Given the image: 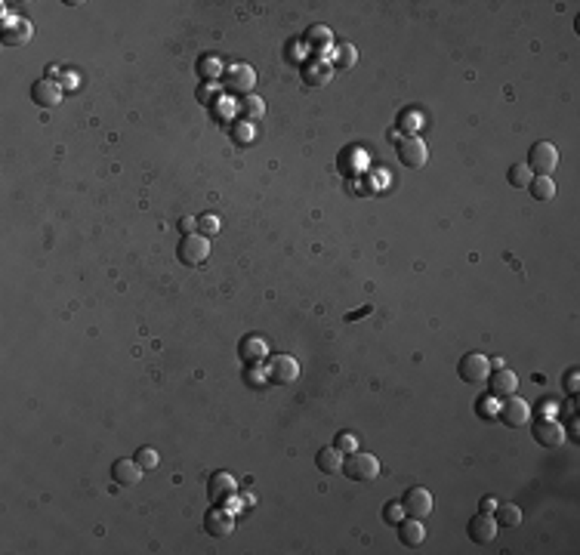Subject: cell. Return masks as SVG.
I'll return each mask as SVG.
<instances>
[{
    "label": "cell",
    "instance_id": "2",
    "mask_svg": "<svg viewBox=\"0 0 580 555\" xmlns=\"http://www.w3.org/2000/svg\"><path fill=\"white\" fill-rule=\"evenodd\" d=\"M528 167L531 173L537 176H550L555 167H559V152H555L553 142H534L531 145V154H528Z\"/></svg>",
    "mask_w": 580,
    "mask_h": 555
},
{
    "label": "cell",
    "instance_id": "24",
    "mask_svg": "<svg viewBox=\"0 0 580 555\" xmlns=\"http://www.w3.org/2000/svg\"><path fill=\"white\" fill-rule=\"evenodd\" d=\"M534 179L528 163H513L509 167V185H515V189H528V182Z\"/></svg>",
    "mask_w": 580,
    "mask_h": 555
},
{
    "label": "cell",
    "instance_id": "32",
    "mask_svg": "<svg viewBox=\"0 0 580 555\" xmlns=\"http://www.w3.org/2000/svg\"><path fill=\"white\" fill-rule=\"evenodd\" d=\"M500 408L494 404V398H478V417H494Z\"/></svg>",
    "mask_w": 580,
    "mask_h": 555
},
{
    "label": "cell",
    "instance_id": "35",
    "mask_svg": "<svg viewBox=\"0 0 580 555\" xmlns=\"http://www.w3.org/2000/svg\"><path fill=\"white\" fill-rule=\"evenodd\" d=\"M180 229H182V234H198V220L185 216V220H180Z\"/></svg>",
    "mask_w": 580,
    "mask_h": 555
},
{
    "label": "cell",
    "instance_id": "7",
    "mask_svg": "<svg viewBox=\"0 0 580 555\" xmlns=\"http://www.w3.org/2000/svg\"><path fill=\"white\" fill-rule=\"evenodd\" d=\"M500 420H504V426H525L531 420V408H528V401L519 395H506V401L500 404Z\"/></svg>",
    "mask_w": 580,
    "mask_h": 555
},
{
    "label": "cell",
    "instance_id": "26",
    "mask_svg": "<svg viewBox=\"0 0 580 555\" xmlns=\"http://www.w3.org/2000/svg\"><path fill=\"white\" fill-rule=\"evenodd\" d=\"M220 229H222V222H220V216H216V213L198 216V234H204V238H216Z\"/></svg>",
    "mask_w": 580,
    "mask_h": 555
},
{
    "label": "cell",
    "instance_id": "28",
    "mask_svg": "<svg viewBox=\"0 0 580 555\" xmlns=\"http://www.w3.org/2000/svg\"><path fill=\"white\" fill-rule=\"evenodd\" d=\"M241 114L247 117V121H257V117L266 114V105H262V99H257V96H244Z\"/></svg>",
    "mask_w": 580,
    "mask_h": 555
},
{
    "label": "cell",
    "instance_id": "20",
    "mask_svg": "<svg viewBox=\"0 0 580 555\" xmlns=\"http://www.w3.org/2000/svg\"><path fill=\"white\" fill-rule=\"evenodd\" d=\"M497 515V525L500 528H515V525H522V509L515 503H497V509H494Z\"/></svg>",
    "mask_w": 580,
    "mask_h": 555
},
{
    "label": "cell",
    "instance_id": "17",
    "mask_svg": "<svg viewBox=\"0 0 580 555\" xmlns=\"http://www.w3.org/2000/svg\"><path fill=\"white\" fill-rule=\"evenodd\" d=\"M315 463H318V469L324 475H339V472H343V450H339V448H324V450H318Z\"/></svg>",
    "mask_w": 580,
    "mask_h": 555
},
{
    "label": "cell",
    "instance_id": "1",
    "mask_svg": "<svg viewBox=\"0 0 580 555\" xmlns=\"http://www.w3.org/2000/svg\"><path fill=\"white\" fill-rule=\"evenodd\" d=\"M343 475L352 481H374V479H380V460H377L374 453L352 450L349 457L343 460Z\"/></svg>",
    "mask_w": 580,
    "mask_h": 555
},
{
    "label": "cell",
    "instance_id": "4",
    "mask_svg": "<svg viewBox=\"0 0 580 555\" xmlns=\"http://www.w3.org/2000/svg\"><path fill=\"white\" fill-rule=\"evenodd\" d=\"M497 519H494L491 512H478V515H473L469 519V525H466V530H469V540L473 543H478V546H488V543H494V537H497Z\"/></svg>",
    "mask_w": 580,
    "mask_h": 555
},
{
    "label": "cell",
    "instance_id": "34",
    "mask_svg": "<svg viewBox=\"0 0 580 555\" xmlns=\"http://www.w3.org/2000/svg\"><path fill=\"white\" fill-rule=\"evenodd\" d=\"M250 130H253L250 123H238V130H235V139H238V142H250V139H253V133H250Z\"/></svg>",
    "mask_w": 580,
    "mask_h": 555
},
{
    "label": "cell",
    "instance_id": "31",
    "mask_svg": "<svg viewBox=\"0 0 580 555\" xmlns=\"http://www.w3.org/2000/svg\"><path fill=\"white\" fill-rule=\"evenodd\" d=\"M337 62H339V68H352V65H355V46H352V44L339 46V59H337Z\"/></svg>",
    "mask_w": 580,
    "mask_h": 555
},
{
    "label": "cell",
    "instance_id": "6",
    "mask_svg": "<svg viewBox=\"0 0 580 555\" xmlns=\"http://www.w3.org/2000/svg\"><path fill=\"white\" fill-rule=\"evenodd\" d=\"M460 377L466 382H488V377H491L488 355H482V352H469V355L460 361Z\"/></svg>",
    "mask_w": 580,
    "mask_h": 555
},
{
    "label": "cell",
    "instance_id": "30",
    "mask_svg": "<svg viewBox=\"0 0 580 555\" xmlns=\"http://www.w3.org/2000/svg\"><path fill=\"white\" fill-rule=\"evenodd\" d=\"M383 519L389 521V525H398V521L405 519V506H401V503H389V506L383 509Z\"/></svg>",
    "mask_w": 580,
    "mask_h": 555
},
{
    "label": "cell",
    "instance_id": "21",
    "mask_svg": "<svg viewBox=\"0 0 580 555\" xmlns=\"http://www.w3.org/2000/svg\"><path fill=\"white\" fill-rule=\"evenodd\" d=\"M528 192L534 194L537 201H553V198H555V182H553L550 176H534V179L528 182Z\"/></svg>",
    "mask_w": 580,
    "mask_h": 555
},
{
    "label": "cell",
    "instance_id": "29",
    "mask_svg": "<svg viewBox=\"0 0 580 555\" xmlns=\"http://www.w3.org/2000/svg\"><path fill=\"white\" fill-rule=\"evenodd\" d=\"M136 463L142 466L145 472H149V469H154V466H158V450H154V448H142V450L136 453Z\"/></svg>",
    "mask_w": 580,
    "mask_h": 555
},
{
    "label": "cell",
    "instance_id": "19",
    "mask_svg": "<svg viewBox=\"0 0 580 555\" xmlns=\"http://www.w3.org/2000/svg\"><path fill=\"white\" fill-rule=\"evenodd\" d=\"M231 528H235V525H231V512H226V509H210V512H207V534L226 537Z\"/></svg>",
    "mask_w": 580,
    "mask_h": 555
},
{
    "label": "cell",
    "instance_id": "13",
    "mask_svg": "<svg viewBox=\"0 0 580 555\" xmlns=\"http://www.w3.org/2000/svg\"><path fill=\"white\" fill-rule=\"evenodd\" d=\"M142 472L145 469L136 463V460H127V457H121V460H114V466H112V479L123 484V488H133V484L142 481Z\"/></svg>",
    "mask_w": 580,
    "mask_h": 555
},
{
    "label": "cell",
    "instance_id": "22",
    "mask_svg": "<svg viewBox=\"0 0 580 555\" xmlns=\"http://www.w3.org/2000/svg\"><path fill=\"white\" fill-rule=\"evenodd\" d=\"M28 37H31V25H28L25 19H19V22H15V25L4 34V44H6V46H22V44H28Z\"/></svg>",
    "mask_w": 580,
    "mask_h": 555
},
{
    "label": "cell",
    "instance_id": "18",
    "mask_svg": "<svg viewBox=\"0 0 580 555\" xmlns=\"http://www.w3.org/2000/svg\"><path fill=\"white\" fill-rule=\"evenodd\" d=\"M241 358L244 361H262V358H269V342L262 340V336H244L241 340Z\"/></svg>",
    "mask_w": 580,
    "mask_h": 555
},
{
    "label": "cell",
    "instance_id": "11",
    "mask_svg": "<svg viewBox=\"0 0 580 555\" xmlns=\"http://www.w3.org/2000/svg\"><path fill=\"white\" fill-rule=\"evenodd\" d=\"M226 83H229V90L231 93H250L253 90V83H257V72H253L250 65H229V72H226Z\"/></svg>",
    "mask_w": 580,
    "mask_h": 555
},
{
    "label": "cell",
    "instance_id": "33",
    "mask_svg": "<svg viewBox=\"0 0 580 555\" xmlns=\"http://www.w3.org/2000/svg\"><path fill=\"white\" fill-rule=\"evenodd\" d=\"M334 448H339L343 453L358 450V448H355V439H352V435H337V444H334Z\"/></svg>",
    "mask_w": 580,
    "mask_h": 555
},
{
    "label": "cell",
    "instance_id": "37",
    "mask_svg": "<svg viewBox=\"0 0 580 555\" xmlns=\"http://www.w3.org/2000/svg\"><path fill=\"white\" fill-rule=\"evenodd\" d=\"M577 377H580L577 370H571V373H568V392H571V395H574V392H577V386H580V380H577Z\"/></svg>",
    "mask_w": 580,
    "mask_h": 555
},
{
    "label": "cell",
    "instance_id": "15",
    "mask_svg": "<svg viewBox=\"0 0 580 555\" xmlns=\"http://www.w3.org/2000/svg\"><path fill=\"white\" fill-rule=\"evenodd\" d=\"M488 386H491V395L494 398H506V395H515V386H519V377L506 367H500L497 373L488 377Z\"/></svg>",
    "mask_w": 580,
    "mask_h": 555
},
{
    "label": "cell",
    "instance_id": "12",
    "mask_svg": "<svg viewBox=\"0 0 580 555\" xmlns=\"http://www.w3.org/2000/svg\"><path fill=\"white\" fill-rule=\"evenodd\" d=\"M31 99H34V105H41V108H53V105L62 102V87L56 81H50V77L34 81V87H31Z\"/></svg>",
    "mask_w": 580,
    "mask_h": 555
},
{
    "label": "cell",
    "instance_id": "3",
    "mask_svg": "<svg viewBox=\"0 0 580 555\" xmlns=\"http://www.w3.org/2000/svg\"><path fill=\"white\" fill-rule=\"evenodd\" d=\"M297 377H299L297 358H290V355H272L269 358V380H272L275 386H290V382H297Z\"/></svg>",
    "mask_w": 580,
    "mask_h": 555
},
{
    "label": "cell",
    "instance_id": "23",
    "mask_svg": "<svg viewBox=\"0 0 580 555\" xmlns=\"http://www.w3.org/2000/svg\"><path fill=\"white\" fill-rule=\"evenodd\" d=\"M306 83H328L330 81V68H328V62H309L306 65Z\"/></svg>",
    "mask_w": 580,
    "mask_h": 555
},
{
    "label": "cell",
    "instance_id": "36",
    "mask_svg": "<svg viewBox=\"0 0 580 555\" xmlns=\"http://www.w3.org/2000/svg\"><path fill=\"white\" fill-rule=\"evenodd\" d=\"M494 509H497V497H485V500H482V512H491V515H494Z\"/></svg>",
    "mask_w": 580,
    "mask_h": 555
},
{
    "label": "cell",
    "instance_id": "8",
    "mask_svg": "<svg viewBox=\"0 0 580 555\" xmlns=\"http://www.w3.org/2000/svg\"><path fill=\"white\" fill-rule=\"evenodd\" d=\"M207 253H210V238H204V234H185L182 244H180V260L185 265H198L207 260Z\"/></svg>",
    "mask_w": 580,
    "mask_h": 555
},
{
    "label": "cell",
    "instance_id": "25",
    "mask_svg": "<svg viewBox=\"0 0 580 555\" xmlns=\"http://www.w3.org/2000/svg\"><path fill=\"white\" fill-rule=\"evenodd\" d=\"M220 72H222V65H220V59H216V56H204V59L198 62V74L204 77V81L216 83V77H220Z\"/></svg>",
    "mask_w": 580,
    "mask_h": 555
},
{
    "label": "cell",
    "instance_id": "10",
    "mask_svg": "<svg viewBox=\"0 0 580 555\" xmlns=\"http://www.w3.org/2000/svg\"><path fill=\"white\" fill-rule=\"evenodd\" d=\"M534 441L537 444H544V448H562V441H565V426L562 423H555V420H537V426H534Z\"/></svg>",
    "mask_w": 580,
    "mask_h": 555
},
{
    "label": "cell",
    "instance_id": "5",
    "mask_svg": "<svg viewBox=\"0 0 580 555\" xmlns=\"http://www.w3.org/2000/svg\"><path fill=\"white\" fill-rule=\"evenodd\" d=\"M398 158H401V163L405 167H411V170H417V167H423L426 163V142H423L417 133H411V136H405L398 142Z\"/></svg>",
    "mask_w": 580,
    "mask_h": 555
},
{
    "label": "cell",
    "instance_id": "9",
    "mask_svg": "<svg viewBox=\"0 0 580 555\" xmlns=\"http://www.w3.org/2000/svg\"><path fill=\"white\" fill-rule=\"evenodd\" d=\"M401 506H405V515L423 521L432 512V494L426 488H411V490H405V497H401Z\"/></svg>",
    "mask_w": 580,
    "mask_h": 555
},
{
    "label": "cell",
    "instance_id": "16",
    "mask_svg": "<svg viewBox=\"0 0 580 555\" xmlns=\"http://www.w3.org/2000/svg\"><path fill=\"white\" fill-rule=\"evenodd\" d=\"M398 537L405 546H420L426 540V528L420 525V519H411V515H407V519L398 521Z\"/></svg>",
    "mask_w": 580,
    "mask_h": 555
},
{
    "label": "cell",
    "instance_id": "14",
    "mask_svg": "<svg viewBox=\"0 0 580 555\" xmlns=\"http://www.w3.org/2000/svg\"><path fill=\"white\" fill-rule=\"evenodd\" d=\"M235 490H238V481H235V475H229V472H216L210 479V484H207V494H210L213 503L231 500L235 497Z\"/></svg>",
    "mask_w": 580,
    "mask_h": 555
},
{
    "label": "cell",
    "instance_id": "27",
    "mask_svg": "<svg viewBox=\"0 0 580 555\" xmlns=\"http://www.w3.org/2000/svg\"><path fill=\"white\" fill-rule=\"evenodd\" d=\"M306 41H309V46H315V50H328V46H330V31L324 25H312V28H309V34H306Z\"/></svg>",
    "mask_w": 580,
    "mask_h": 555
}]
</instances>
